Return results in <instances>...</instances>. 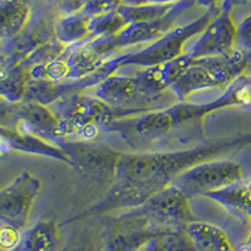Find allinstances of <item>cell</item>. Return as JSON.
Segmentation results:
<instances>
[{
  "label": "cell",
  "mask_w": 251,
  "mask_h": 251,
  "mask_svg": "<svg viewBox=\"0 0 251 251\" xmlns=\"http://www.w3.org/2000/svg\"><path fill=\"white\" fill-rule=\"evenodd\" d=\"M251 143V133L226 137L194 149L174 152L123 153L117 169V180L152 186L161 191L172 181L199 163L217 160L219 157L243 149Z\"/></svg>",
  "instance_id": "6da1fadb"
},
{
  "label": "cell",
  "mask_w": 251,
  "mask_h": 251,
  "mask_svg": "<svg viewBox=\"0 0 251 251\" xmlns=\"http://www.w3.org/2000/svg\"><path fill=\"white\" fill-rule=\"evenodd\" d=\"M220 13L207 10L205 14L197 18L196 20L182 26L174 28L162 38L141 50L109 58L94 75L82 78V79L71 80L72 92L75 94L83 93L86 89L98 86L100 82L116 75V72L126 67L152 68V67L161 66L181 57L185 54L183 47L186 42L195 35L202 33L206 26L211 23Z\"/></svg>",
  "instance_id": "7a4b0ae2"
},
{
  "label": "cell",
  "mask_w": 251,
  "mask_h": 251,
  "mask_svg": "<svg viewBox=\"0 0 251 251\" xmlns=\"http://www.w3.org/2000/svg\"><path fill=\"white\" fill-rule=\"evenodd\" d=\"M51 106L60 121V142H96L107 133L113 121L133 116L84 93L62 98Z\"/></svg>",
  "instance_id": "3957f363"
},
{
  "label": "cell",
  "mask_w": 251,
  "mask_h": 251,
  "mask_svg": "<svg viewBox=\"0 0 251 251\" xmlns=\"http://www.w3.org/2000/svg\"><path fill=\"white\" fill-rule=\"evenodd\" d=\"M152 72V68H145L133 75H111L94 87V96L133 116L163 109V102L172 91L163 88Z\"/></svg>",
  "instance_id": "277c9868"
},
{
  "label": "cell",
  "mask_w": 251,
  "mask_h": 251,
  "mask_svg": "<svg viewBox=\"0 0 251 251\" xmlns=\"http://www.w3.org/2000/svg\"><path fill=\"white\" fill-rule=\"evenodd\" d=\"M251 59L245 51L235 48L231 53L217 57L194 59L171 91L178 102H185L191 94L208 88H225L246 75Z\"/></svg>",
  "instance_id": "5b68a950"
},
{
  "label": "cell",
  "mask_w": 251,
  "mask_h": 251,
  "mask_svg": "<svg viewBox=\"0 0 251 251\" xmlns=\"http://www.w3.org/2000/svg\"><path fill=\"white\" fill-rule=\"evenodd\" d=\"M1 127L35 134L49 142H60V121L49 106L33 100L18 103L1 102Z\"/></svg>",
  "instance_id": "8992f818"
},
{
  "label": "cell",
  "mask_w": 251,
  "mask_h": 251,
  "mask_svg": "<svg viewBox=\"0 0 251 251\" xmlns=\"http://www.w3.org/2000/svg\"><path fill=\"white\" fill-rule=\"evenodd\" d=\"M244 177L245 171L240 163L230 160H211L194 166L171 183L192 199L197 195L205 196L210 192L241 183Z\"/></svg>",
  "instance_id": "52a82bcc"
},
{
  "label": "cell",
  "mask_w": 251,
  "mask_h": 251,
  "mask_svg": "<svg viewBox=\"0 0 251 251\" xmlns=\"http://www.w3.org/2000/svg\"><path fill=\"white\" fill-rule=\"evenodd\" d=\"M72 158V167L86 175L89 180L108 183L117 180V169L123 152L94 145L93 142L63 141L59 143Z\"/></svg>",
  "instance_id": "ba28073f"
},
{
  "label": "cell",
  "mask_w": 251,
  "mask_h": 251,
  "mask_svg": "<svg viewBox=\"0 0 251 251\" xmlns=\"http://www.w3.org/2000/svg\"><path fill=\"white\" fill-rule=\"evenodd\" d=\"M156 230L140 208H132L109 220L102 251H142Z\"/></svg>",
  "instance_id": "9c48e42d"
},
{
  "label": "cell",
  "mask_w": 251,
  "mask_h": 251,
  "mask_svg": "<svg viewBox=\"0 0 251 251\" xmlns=\"http://www.w3.org/2000/svg\"><path fill=\"white\" fill-rule=\"evenodd\" d=\"M43 182L29 171H24L0 192V221L25 230L31 207Z\"/></svg>",
  "instance_id": "30bf717a"
},
{
  "label": "cell",
  "mask_w": 251,
  "mask_h": 251,
  "mask_svg": "<svg viewBox=\"0 0 251 251\" xmlns=\"http://www.w3.org/2000/svg\"><path fill=\"white\" fill-rule=\"evenodd\" d=\"M190 200L182 190L170 183L138 208L149 217L154 227L182 228L196 221Z\"/></svg>",
  "instance_id": "8fae6325"
},
{
  "label": "cell",
  "mask_w": 251,
  "mask_h": 251,
  "mask_svg": "<svg viewBox=\"0 0 251 251\" xmlns=\"http://www.w3.org/2000/svg\"><path fill=\"white\" fill-rule=\"evenodd\" d=\"M195 4H196L195 0H181L175 4L174 8L161 19L145 22V23L128 24L117 35L108 37V43L112 51L126 47L137 46V44L153 43L171 31L178 18L182 17Z\"/></svg>",
  "instance_id": "7c38bea8"
},
{
  "label": "cell",
  "mask_w": 251,
  "mask_h": 251,
  "mask_svg": "<svg viewBox=\"0 0 251 251\" xmlns=\"http://www.w3.org/2000/svg\"><path fill=\"white\" fill-rule=\"evenodd\" d=\"M236 42L237 24L232 13L221 12L206 26L187 54L192 59L226 55L236 48Z\"/></svg>",
  "instance_id": "4fadbf2b"
},
{
  "label": "cell",
  "mask_w": 251,
  "mask_h": 251,
  "mask_svg": "<svg viewBox=\"0 0 251 251\" xmlns=\"http://www.w3.org/2000/svg\"><path fill=\"white\" fill-rule=\"evenodd\" d=\"M157 192L158 191L156 188L145 185V183L133 182V181L128 180H116L102 200L94 203L92 207H89L82 215L73 220L107 214L109 211L123 210V208H127V210L137 208L145 205Z\"/></svg>",
  "instance_id": "5bb4252c"
},
{
  "label": "cell",
  "mask_w": 251,
  "mask_h": 251,
  "mask_svg": "<svg viewBox=\"0 0 251 251\" xmlns=\"http://www.w3.org/2000/svg\"><path fill=\"white\" fill-rule=\"evenodd\" d=\"M0 136H1L3 153H6L8 151L31 153L53 158V160L72 166V158L69 153L57 143L49 142V141L38 137L35 134L14 131V129L5 128V127L0 128Z\"/></svg>",
  "instance_id": "9a60e30c"
},
{
  "label": "cell",
  "mask_w": 251,
  "mask_h": 251,
  "mask_svg": "<svg viewBox=\"0 0 251 251\" xmlns=\"http://www.w3.org/2000/svg\"><path fill=\"white\" fill-rule=\"evenodd\" d=\"M195 251H237L223 228L210 223L192 221L183 227Z\"/></svg>",
  "instance_id": "2e32d148"
},
{
  "label": "cell",
  "mask_w": 251,
  "mask_h": 251,
  "mask_svg": "<svg viewBox=\"0 0 251 251\" xmlns=\"http://www.w3.org/2000/svg\"><path fill=\"white\" fill-rule=\"evenodd\" d=\"M31 9L28 0H0L1 42L8 43L19 37L30 23Z\"/></svg>",
  "instance_id": "e0dca14e"
},
{
  "label": "cell",
  "mask_w": 251,
  "mask_h": 251,
  "mask_svg": "<svg viewBox=\"0 0 251 251\" xmlns=\"http://www.w3.org/2000/svg\"><path fill=\"white\" fill-rule=\"evenodd\" d=\"M10 251H62L57 224L39 221L23 232L19 244Z\"/></svg>",
  "instance_id": "ac0fdd59"
},
{
  "label": "cell",
  "mask_w": 251,
  "mask_h": 251,
  "mask_svg": "<svg viewBox=\"0 0 251 251\" xmlns=\"http://www.w3.org/2000/svg\"><path fill=\"white\" fill-rule=\"evenodd\" d=\"M54 35L66 47L78 46L93 39L91 30V17L86 13L78 12L64 15L54 24Z\"/></svg>",
  "instance_id": "d6986e66"
},
{
  "label": "cell",
  "mask_w": 251,
  "mask_h": 251,
  "mask_svg": "<svg viewBox=\"0 0 251 251\" xmlns=\"http://www.w3.org/2000/svg\"><path fill=\"white\" fill-rule=\"evenodd\" d=\"M30 75L22 64L1 66L0 72V94L3 100L18 103L25 100Z\"/></svg>",
  "instance_id": "ffe728a7"
},
{
  "label": "cell",
  "mask_w": 251,
  "mask_h": 251,
  "mask_svg": "<svg viewBox=\"0 0 251 251\" xmlns=\"http://www.w3.org/2000/svg\"><path fill=\"white\" fill-rule=\"evenodd\" d=\"M205 197L226 206L230 210L232 208L251 217V188L249 187L248 183L241 182L228 186V187L206 194Z\"/></svg>",
  "instance_id": "44dd1931"
},
{
  "label": "cell",
  "mask_w": 251,
  "mask_h": 251,
  "mask_svg": "<svg viewBox=\"0 0 251 251\" xmlns=\"http://www.w3.org/2000/svg\"><path fill=\"white\" fill-rule=\"evenodd\" d=\"M142 251H195L182 228H157Z\"/></svg>",
  "instance_id": "7402d4cb"
},
{
  "label": "cell",
  "mask_w": 251,
  "mask_h": 251,
  "mask_svg": "<svg viewBox=\"0 0 251 251\" xmlns=\"http://www.w3.org/2000/svg\"><path fill=\"white\" fill-rule=\"evenodd\" d=\"M175 4H141V5L123 4L120 6L118 12L122 14L128 24L145 23V22H152L163 18L174 8Z\"/></svg>",
  "instance_id": "603a6c76"
},
{
  "label": "cell",
  "mask_w": 251,
  "mask_h": 251,
  "mask_svg": "<svg viewBox=\"0 0 251 251\" xmlns=\"http://www.w3.org/2000/svg\"><path fill=\"white\" fill-rule=\"evenodd\" d=\"M127 25V20L118 10L91 18V30L93 38L113 37L121 33Z\"/></svg>",
  "instance_id": "cb8c5ba5"
},
{
  "label": "cell",
  "mask_w": 251,
  "mask_h": 251,
  "mask_svg": "<svg viewBox=\"0 0 251 251\" xmlns=\"http://www.w3.org/2000/svg\"><path fill=\"white\" fill-rule=\"evenodd\" d=\"M123 4H125V0H86L83 12L93 18L116 12Z\"/></svg>",
  "instance_id": "d4e9b609"
},
{
  "label": "cell",
  "mask_w": 251,
  "mask_h": 251,
  "mask_svg": "<svg viewBox=\"0 0 251 251\" xmlns=\"http://www.w3.org/2000/svg\"><path fill=\"white\" fill-rule=\"evenodd\" d=\"M23 232L19 228L10 226L8 224H1L0 230V246L3 251H10L19 244L20 239L23 236Z\"/></svg>",
  "instance_id": "484cf974"
},
{
  "label": "cell",
  "mask_w": 251,
  "mask_h": 251,
  "mask_svg": "<svg viewBox=\"0 0 251 251\" xmlns=\"http://www.w3.org/2000/svg\"><path fill=\"white\" fill-rule=\"evenodd\" d=\"M236 47L245 51L251 59V15L237 24Z\"/></svg>",
  "instance_id": "4316f807"
},
{
  "label": "cell",
  "mask_w": 251,
  "mask_h": 251,
  "mask_svg": "<svg viewBox=\"0 0 251 251\" xmlns=\"http://www.w3.org/2000/svg\"><path fill=\"white\" fill-rule=\"evenodd\" d=\"M196 4L201 6H205L207 10H212V12H221V5H223L224 0H195Z\"/></svg>",
  "instance_id": "83f0119b"
},
{
  "label": "cell",
  "mask_w": 251,
  "mask_h": 251,
  "mask_svg": "<svg viewBox=\"0 0 251 251\" xmlns=\"http://www.w3.org/2000/svg\"><path fill=\"white\" fill-rule=\"evenodd\" d=\"M251 0H224L223 5H221V12L225 13H232L236 6L245 5V4L250 3Z\"/></svg>",
  "instance_id": "f1b7e54d"
},
{
  "label": "cell",
  "mask_w": 251,
  "mask_h": 251,
  "mask_svg": "<svg viewBox=\"0 0 251 251\" xmlns=\"http://www.w3.org/2000/svg\"><path fill=\"white\" fill-rule=\"evenodd\" d=\"M181 0H125V4L141 5V4H175Z\"/></svg>",
  "instance_id": "f546056e"
},
{
  "label": "cell",
  "mask_w": 251,
  "mask_h": 251,
  "mask_svg": "<svg viewBox=\"0 0 251 251\" xmlns=\"http://www.w3.org/2000/svg\"><path fill=\"white\" fill-rule=\"evenodd\" d=\"M72 251H102V248L98 249L93 245V244H89V243H83L77 245L75 248H73Z\"/></svg>",
  "instance_id": "4dcf8cb0"
},
{
  "label": "cell",
  "mask_w": 251,
  "mask_h": 251,
  "mask_svg": "<svg viewBox=\"0 0 251 251\" xmlns=\"http://www.w3.org/2000/svg\"><path fill=\"white\" fill-rule=\"evenodd\" d=\"M239 251H251V235L249 236V239L246 240V243L244 244V246Z\"/></svg>",
  "instance_id": "1f68e13d"
},
{
  "label": "cell",
  "mask_w": 251,
  "mask_h": 251,
  "mask_svg": "<svg viewBox=\"0 0 251 251\" xmlns=\"http://www.w3.org/2000/svg\"><path fill=\"white\" fill-rule=\"evenodd\" d=\"M248 185H249V187H250V188H251V180H250V181H249V182H248Z\"/></svg>",
  "instance_id": "d6a6232c"
},
{
  "label": "cell",
  "mask_w": 251,
  "mask_h": 251,
  "mask_svg": "<svg viewBox=\"0 0 251 251\" xmlns=\"http://www.w3.org/2000/svg\"><path fill=\"white\" fill-rule=\"evenodd\" d=\"M62 251H67V249H63V250Z\"/></svg>",
  "instance_id": "836d02e7"
}]
</instances>
